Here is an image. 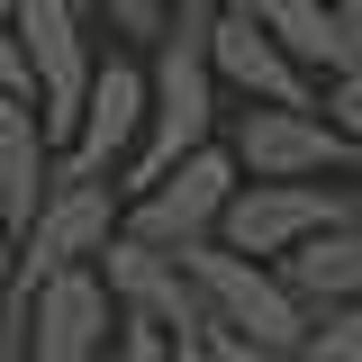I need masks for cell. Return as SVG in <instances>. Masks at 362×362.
<instances>
[{
    "label": "cell",
    "instance_id": "obj_1",
    "mask_svg": "<svg viewBox=\"0 0 362 362\" xmlns=\"http://www.w3.org/2000/svg\"><path fill=\"white\" fill-rule=\"evenodd\" d=\"M90 272H100L109 308L136 317V326H154V335H163L181 362L209 354V308H199V290H190L181 254H163V245H136V235H109V245L90 254Z\"/></svg>",
    "mask_w": 362,
    "mask_h": 362
},
{
    "label": "cell",
    "instance_id": "obj_2",
    "mask_svg": "<svg viewBox=\"0 0 362 362\" xmlns=\"http://www.w3.org/2000/svg\"><path fill=\"white\" fill-rule=\"evenodd\" d=\"M226 190H235V154H226L218 136H209V145H190L181 163H163L154 181H136L127 199H118V235H136V245H163V254H181V245L218 235V209H226Z\"/></svg>",
    "mask_w": 362,
    "mask_h": 362
},
{
    "label": "cell",
    "instance_id": "obj_3",
    "mask_svg": "<svg viewBox=\"0 0 362 362\" xmlns=\"http://www.w3.org/2000/svg\"><path fill=\"white\" fill-rule=\"evenodd\" d=\"M109 235H118V181H109V173H73V163H54L45 199L28 209L18 245H9V272H18V290H28V281H45V272L90 263Z\"/></svg>",
    "mask_w": 362,
    "mask_h": 362
},
{
    "label": "cell",
    "instance_id": "obj_4",
    "mask_svg": "<svg viewBox=\"0 0 362 362\" xmlns=\"http://www.w3.org/2000/svg\"><path fill=\"white\" fill-rule=\"evenodd\" d=\"M181 272H190V290H199V308H209V326H226V335H245V344H299V326H308V308L281 290V272L254 263V254H226L218 235H199V245H181Z\"/></svg>",
    "mask_w": 362,
    "mask_h": 362
},
{
    "label": "cell",
    "instance_id": "obj_5",
    "mask_svg": "<svg viewBox=\"0 0 362 362\" xmlns=\"http://www.w3.org/2000/svg\"><path fill=\"white\" fill-rule=\"evenodd\" d=\"M235 173L245 181H344L354 173V145L335 136L326 109H272V100H245L235 109V136H226Z\"/></svg>",
    "mask_w": 362,
    "mask_h": 362
},
{
    "label": "cell",
    "instance_id": "obj_6",
    "mask_svg": "<svg viewBox=\"0 0 362 362\" xmlns=\"http://www.w3.org/2000/svg\"><path fill=\"white\" fill-rule=\"evenodd\" d=\"M109 335H118V308H109L90 263L45 272L18 290V362H100Z\"/></svg>",
    "mask_w": 362,
    "mask_h": 362
},
{
    "label": "cell",
    "instance_id": "obj_7",
    "mask_svg": "<svg viewBox=\"0 0 362 362\" xmlns=\"http://www.w3.org/2000/svg\"><path fill=\"white\" fill-rule=\"evenodd\" d=\"M335 218H344V181H245L235 173V190L218 209V245L254 254V263H281L290 245H308Z\"/></svg>",
    "mask_w": 362,
    "mask_h": 362
},
{
    "label": "cell",
    "instance_id": "obj_8",
    "mask_svg": "<svg viewBox=\"0 0 362 362\" xmlns=\"http://www.w3.org/2000/svg\"><path fill=\"white\" fill-rule=\"evenodd\" d=\"M136 127H145V54L109 45V54L90 64V82H82V109H73V127L54 145V163H73V173H118L136 154Z\"/></svg>",
    "mask_w": 362,
    "mask_h": 362
},
{
    "label": "cell",
    "instance_id": "obj_9",
    "mask_svg": "<svg viewBox=\"0 0 362 362\" xmlns=\"http://www.w3.org/2000/svg\"><path fill=\"white\" fill-rule=\"evenodd\" d=\"M209 73H218V90L272 100V109H308L317 100V73L299 64V54H281L245 9H218V18H209Z\"/></svg>",
    "mask_w": 362,
    "mask_h": 362
},
{
    "label": "cell",
    "instance_id": "obj_10",
    "mask_svg": "<svg viewBox=\"0 0 362 362\" xmlns=\"http://www.w3.org/2000/svg\"><path fill=\"white\" fill-rule=\"evenodd\" d=\"M45 181H54V136H45L37 100L28 90H0V235L9 245H18L28 209L45 199Z\"/></svg>",
    "mask_w": 362,
    "mask_h": 362
},
{
    "label": "cell",
    "instance_id": "obj_11",
    "mask_svg": "<svg viewBox=\"0 0 362 362\" xmlns=\"http://www.w3.org/2000/svg\"><path fill=\"white\" fill-rule=\"evenodd\" d=\"M281 290L299 299V308H335V299H362V226L354 218H335V226H317L308 245H290L281 254Z\"/></svg>",
    "mask_w": 362,
    "mask_h": 362
},
{
    "label": "cell",
    "instance_id": "obj_12",
    "mask_svg": "<svg viewBox=\"0 0 362 362\" xmlns=\"http://www.w3.org/2000/svg\"><path fill=\"white\" fill-rule=\"evenodd\" d=\"M299 362H362V299H335V308H308L299 326Z\"/></svg>",
    "mask_w": 362,
    "mask_h": 362
},
{
    "label": "cell",
    "instance_id": "obj_13",
    "mask_svg": "<svg viewBox=\"0 0 362 362\" xmlns=\"http://www.w3.org/2000/svg\"><path fill=\"white\" fill-rule=\"evenodd\" d=\"M90 18H109V37H118V45H154V37H163V18H173V0H100Z\"/></svg>",
    "mask_w": 362,
    "mask_h": 362
},
{
    "label": "cell",
    "instance_id": "obj_14",
    "mask_svg": "<svg viewBox=\"0 0 362 362\" xmlns=\"http://www.w3.org/2000/svg\"><path fill=\"white\" fill-rule=\"evenodd\" d=\"M362 73V9H326V45H317V82Z\"/></svg>",
    "mask_w": 362,
    "mask_h": 362
},
{
    "label": "cell",
    "instance_id": "obj_15",
    "mask_svg": "<svg viewBox=\"0 0 362 362\" xmlns=\"http://www.w3.org/2000/svg\"><path fill=\"white\" fill-rule=\"evenodd\" d=\"M317 109L335 118V136L354 145V163H362V73H335V82H317Z\"/></svg>",
    "mask_w": 362,
    "mask_h": 362
},
{
    "label": "cell",
    "instance_id": "obj_16",
    "mask_svg": "<svg viewBox=\"0 0 362 362\" xmlns=\"http://www.w3.org/2000/svg\"><path fill=\"white\" fill-rule=\"evenodd\" d=\"M109 362H181L154 326H136V317H118V335H109Z\"/></svg>",
    "mask_w": 362,
    "mask_h": 362
},
{
    "label": "cell",
    "instance_id": "obj_17",
    "mask_svg": "<svg viewBox=\"0 0 362 362\" xmlns=\"http://www.w3.org/2000/svg\"><path fill=\"white\" fill-rule=\"evenodd\" d=\"M0 90H28V54H18V28L0 9Z\"/></svg>",
    "mask_w": 362,
    "mask_h": 362
},
{
    "label": "cell",
    "instance_id": "obj_18",
    "mask_svg": "<svg viewBox=\"0 0 362 362\" xmlns=\"http://www.w3.org/2000/svg\"><path fill=\"white\" fill-rule=\"evenodd\" d=\"M344 218L362 226V163H354V173H344Z\"/></svg>",
    "mask_w": 362,
    "mask_h": 362
},
{
    "label": "cell",
    "instance_id": "obj_19",
    "mask_svg": "<svg viewBox=\"0 0 362 362\" xmlns=\"http://www.w3.org/2000/svg\"><path fill=\"white\" fill-rule=\"evenodd\" d=\"M64 9H73V18H90V9H100V0H64Z\"/></svg>",
    "mask_w": 362,
    "mask_h": 362
},
{
    "label": "cell",
    "instance_id": "obj_20",
    "mask_svg": "<svg viewBox=\"0 0 362 362\" xmlns=\"http://www.w3.org/2000/svg\"><path fill=\"white\" fill-rule=\"evenodd\" d=\"M0 9H9V0H0Z\"/></svg>",
    "mask_w": 362,
    "mask_h": 362
},
{
    "label": "cell",
    "instance_id": "obj_21",
    "mask_svg": "<svg viewBox=\"0 0 362 362\" xmlns=\"http://www.w3.org/2000/svg\"><path fill=\"white\" fill-rule=\"evenodd\" d=\"M100 362H109V354H100Z\"/></svg>",
    "mask_w": 362,
    "mask_h": 362
}]
</instances>
